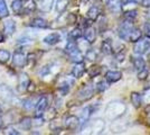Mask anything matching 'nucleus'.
Listing matches in <instances>:
<instances>
[{
    "label": "nucleus",
    "mask_w": 150,
    "mask_h": 135,
    "mask_svg": "<svg viewBox=\"0 0 150 135\" xmlns=\"http://www.w3.org/2000/svg\"><path fill=\"white\" fill-rule=\"evenodd\" d=\"M127 111V105L123 101L120 100H112L106 105L105 109H104V115L106 119L109 121H117L121 118Z\"/></svg>",
    "instance_id": "obj_1"
},
{
    "label": "nucleus",
    "mask_w": 150,
    "mask_h": 135,
    "mask_svg": "<svg viewBox=\"0 0 150 135\" xmlns=\"http://www.w3.org/2000/svg\"><path fill=\"white\" fill-rule=\"evenodd\" d=\"M94 96V87L92 84H86L82 88L79 94H77V98L80 101H88Z\"/></svg>",
    "instance_id": "obj_2"
},
{
    "label": "nucleus",
    "mask_w": 150,
    "mask_h": 135,
    "mask_svg": "<svg viewBox=\"0 0 150 135\" xmlns=\"http://www.w3.org/2000/svg\"><path fill=\"white\" fill-rule=\"evenodd\" d=\"M150 49V41L148 39H139L138 42L134 43L133 46V52L138 55H142L144 53H147Z\"/></svg>",
    "instance_id": "obj_3"
},
{
    "label": "nucleus",
    "mask_w": 150,
    "mask_h": 135,
    "mask_svg": "<svg viewBox=\"0 0 150 135\" xmlns=\"http://www.w3.org/2000/svg\"><path fill=\"white\" fill-rule=\"evenodd\" d=\"M133 28L132 26V23L129 21V20H125L123 21L119 27V31H118V34H119V37L123 41H127L129 39V34L131 32V29Z\"/></svg>",
    "instance_id": "obj_4"
},
{
    "label": "nucleus",
    "mask_w": 150,
    "mask_h": 135,
    "mask_svg": "<svg viewBox=\"0 0 150 135\" xmlns=\"http://www.w3.org/2000/svg\"><path fill=\"white\" fill-rule=\"evenodd\" d=\"M0 98L5 103H11L13 99L15 98L13 90L10 89L6 84H0Z\"/></svg>",
    "instance_id": "obj_5"
},
{
    "label": "nucleus",
    "mask_w": 150,
    "mask_h": 135,
    "mask_svg": "<svg viewBox=\"0 0 150 135\" xmlns=\"http://www.w3.org/2000/svg\"><path fill=\"white\" fill-rule=\"evenodd\" d=\"M47 106H48V99H47V97L42 96L37 100L36 106H35V115L42 116L45 113V110L47 109Z\"/></svg>",
    "instance_id": "obj_6"
},
{
    "label": "nucleus",
    "mask_w": 150,
    "mask_h": 135,
    "mask_svg": "<svg viewBox=\"0 0 150 135\" xmlns=\"http://www.w3.org/2000/svg\"><path fill=\"white\" fill-rule=\"evenodd\" d=\"M105 127V123L101 118H96L91 123V133L92 134H101L103 133Z\"/></svg>",
    "instance_id": "obj_7"
},
{
    "label": "nucleus",
    "mask_w": 150,
    "mask_h": 135,
    "mask_svg": "<svg viewBox=\"0 0 150 135\" xmlns=\"http://www.w3.org/2000/svg\"><path fill=\"white\" fill-rule=\"evenodd\" d=\"M105 80L109 84H115L122 79V72L117 70H110L105 73Z\"/></svg>",
    "instance_id": "obj_8"
},
{
    "label": "nucleus",
    "mask_w": 150,
    "mask_h": 135,
    "mask_svg": "<svg viewBox=\"0 0 150 135\" xmlns=\"http://www.w3.org/2000/svg\"><path fill=\"white\" fill-rule=\"evenodd\" d=\"M13 65L17 66V68H23V66H25V64L27 63L26 55L23 53V52L16 51L15 52V54H13Z\"/></svg>",
    "instance_id": "obj_9"
},
{
    "label": "nucleus",
    "mask_w": 150,
    "mask_h": 135,
    "mask_svg": "<svg viewBox=\"0 0 150 135\" xmlns=\"http://www.w3.org/2000/svg\"><path fill=\"white\" fill-rule=\"evenodd\" d=\"M29 84H30V80H29L28 74L25 73V72H23V73L19 76V84H18L19 91H21V92L26 91V90L28 89Z\"/></svg>",
    "instance_id": "obj_10"
},
{
    "label": "nucleus",
    "mask_w": 150,
    "mask_h": 135,
    "mask_svg": "<svg viewBox=\"0 0 150 135\" xmlns=\"http://www.w3.org/2000/svg\"><path fill=\"white\" fill-rule=\"evenodd\" d=\"M93 110H94L93 107H91V106L85 107L84 109L82 110L81 117L79 118V121H80V125H85V124H88V122L90 121V118H91V116H92Z\"/></svg>",
    "instance_id": "obj_11"
},
{
    "label": "nucleus",
    "mask_w": 150,
    "mask_h": 135,
    "mask_svg": "<svg viewBox=\"0 0 150 135\" xmlns=\"http://www.w3.org/2000/svg\"><path fill=\"white\" fill-rule=\"evenodd\" d=\"M64 125H65V127H66V129H75L79 125H80V121H79V118H77L76 116L69 115L65 118V121H64Z\"/></svg>",
    "instance_id": "obj_12"
},
{
    "label": "nucleus",
    "mask_w": 150,
    "mask_h": 135,
    "mask_svg": "<svg viewBox=\"0 0 150 135\" xmlns=\"http://www.w3.org/2000/svg\"><path fill=\"white\" fill-rule=\"evenodd\" d=\"M101 52L104 54V55H111L113 53V44L112 41L110 39H106L102 42L101 44Z\"/></svg>",
    "instance_id": "obj_13"
},
{
    "label": "nucleus",
    "mask_w": 150,
    "mask_h": 135,
    "mask_svg": "<svg viewBox=\"0 0 150 135\" xmlns=\"http://www.w3.org/2000/svg\"><path fill=\"white\" fill-rule=\"evenodd\" d=\"M85 72V65L84 63H75V65L72 69V76L75 78V79H79V78H82L83 74Z\"/></svg>",
    "instance_id": "obj_14"
},
{
    "label": "nucleus",
    "mask_w": 150,
    "mask_h": 135,
    "mask_svg": "<svg viewBox=\"0 0 150 135\" xmlns=\"http://www.w3.org/2000/svg\"><path fill=\"white\" fill-rule=\"evenodd\" d=\"M86 16H88V18L91 21H95L101 16V9L98 6L90 7V9H88V13H86Z\"/></svg>",
    "instance_id": "obj_15"
},
{
    "label": "nucleus",
    "mask_w": 150,
    "mask_h": 135,
    "mask_svg": "<svg viewBox=\"0 0 150 135\" xmlns=\"http://www.w3.org/2000/svg\"><path fill=\"white\" fill-rule=\"evenodd\" d=\"M84 39H85V41H88L90 44H92V43L95 42V39H96V32H95V29L92 26L86 27V29L84 32Z\"/></svg>",
    "instance_id": "obj_16"
},
{
    "label": "nucleus",
    "mask_w": 150,
    "mask_h": 135,
    "mask_svg": "<svg viewBox=\"0 0 150 135\" xmlns=\"http://www.w3.org/2000/svg\"><path fill=\"white\" fill-rule=\"evenodd\" d=\"M108 6L110 11L113 14H119L122 10V4L120 0H109Z\"/></svg>",
    "instance_id": "obj_17"
},
{
    "label": "nucleus",
    "mask_w": 150,
    "mask_h": 135,
    "mask_svg": "<svg viewBox=\"0 0 150 135\" xmlns=\"http://www.w3.org/2000/svg\"><path fill=\"white\" fill-rule=\"evenodd\" d=\"M43 41L44 43L48 45H55L61 41V36L58 33H52V34H48L47 36H45Z\"/></svg>",
    "instance_id": "obj_18"
},
{
    "label": "nucleus",
    "mask_w": 150,
    "mask_h": 135,
    "mask_svg": "<svg viewBox=\"0 0 150 135\" xmlns=\"http://www.w3.org/2000/svg\"><path fill=\"white\" fill-rule=\"evenodd\" d=\"M130 101H131L132 106L134 108H140V106L142 104V97H141V95L139 92L133 91V92H131V95H130Z\"/></svg>",
    "instance_id": "obj_19"
},
{
    "label": "nucleus",
    "mask_w": 150,
    "mask_h": 135,
    "mask_svg": "<svg viewBox=\"0 0 150 135\" xmlns=\"http://www.w3.org/2000/svg\"><path fill=\"white\" fill-rule=\"evenodd\" d=\"M16 31V23L13 21V20L9 19L5 21V24H4V32L6 35L8 36H11L13 33Z\"/></svg>",
    "instance_id": "obj_20"
},
{
    "label": "nucleus",
    "mask_w": 150,
    "mask_h": 135,
    "mask_svg": "<svg viewBox=\"0 0 150 135\" xmlns=\"http://www.w3.org/2000/svg\"><path fill=\"white\" fill-rule=\"evenodd\" d=\"M142 39V32L139 29V28H132L131 32H130V34H129V41L131 42V43H136V42H138L139 39Z\"/></svg>",
    "instance_id": "obj_21"
},
{
    "label": "nucleus",
    "mask_w": 150,
    "mask_h": 135,
    "mask_svg": "<svg viewBox=\"0 0 150 135\" xmlns=\"http://www.w3.org/2000/svg\"><path fill=\"white\" fill-rule=\"evenodd\" d=\"M36 7L35 0H26L25 5H23V10L25 14H30L36 10Z\"/></svg>",
    "instance_id": "obj_22"
},
{
    "label": "nucleus",
    "mask_w": 150,
    "mask_h": 135,
    "mask_svg": "<svg viewBox=\"0 0 150 135\" xmlns=\"http://www.w3.org/2000/svg\"><path fill=\"white\" fill-rule=\"evenodd\" d=\"M69 59H71V61L74 62V63H82L83 60H84V56H83L82 52L80 51V49L74 51L73 53L69 54Z\"/></svg>",
    "instance_id": "obj_23"
},
{
    "label": "nucleus",
    "mask_w": 150,
    "mask_h": 135,
    "mask_svg": "<svg viewBox=\"0 0 150 135\" xmlns=\"http://www.w3.org/2000/svg\"><path fill=\"white\" fill-rule=\"evenodd\" d=\"M30 26L36 27V28H47L48 27V23L45 19H43V18H39L38 17V18H35V19L31 20Z\"/></svg>",
    "instance_id": "obj_24"
},
{
    "label": "nucleus",
    "mask_w": 150,
    "mask_h": 135,
    "mask_svg": "<svg viewBox=\"0 0 150 135\" xmlns=\"http://www.w3.org/2000/svg\"><path fill=\"white\" fill-rule=\"evenodd\" d=\"M132 65H133V68L136 70L139 71L146 66V62H144V60L141 56H137V58L132 59Z\"/></svg>",
    "instance_id": "obj_25"
},
{
    "label": "nucleus",
    "mask_w": 150,
    "mask_h": 135,
    "mask_svg": "<svg viewBox=\"0 0 150 135\" xmlns=\"http://www.w3.org/2000/svg\"><path fill=\"white\" fill-rule=\"evenodd\" d=\"M69 0H56V5H55V8H56V11L58 14L64 13L65 9L69 6Z\"/></svg>",
    "instance_id": "obj_26"
},
{
    "label": "nucleus",
    "mask_w": 150,
    "mask_h": 135,
    "mask_svg": "<svg viewBox=\"0 0 150 135\" xmlns=\"http://www.w3.org/2000/svg\"><path fill=\"white\" fill-rule=\"evenodd\" d=\"M54 5V0H42L39 4V8L42 11H50Z\"/></svg>",
    "instance_id": "obj_27"
},
{
    "label": "nucleus",
    "mask_w": 150,
    "mask_h": 135,
    "mask_svg": "<svg viewBox=\"0 0 150 135\" xmlns=\"http://www.w3.org/2000/svg\"><path fill=\"white\" fill-rule=\"evenodd\" d=\"M11 8H13V13L16 15H19L23 11V1L21 0H13V4H11Z\"/></svg>",
    "instance_id": "obj_28"
},
{
    "label": "nucleus",
    "mask_w": 150,
    "mask_h": 135,
    "mask_svg": "<svg viewBox=\"0 0 150 135\" xmlns=\"http://www.w3.org/2000/svg\"><path fill=\"white\" fill-rule=\"evenodd\" d=\"M9 16V11L5 0H0V18H6Z\"/></svg>",
    "instance_id": "obj_29"
},
{
    "label": "nucleus",
    "mask_w": 150,
    "mask_h": 135,
    "mask_svg": "<svg viewBox=\"0 0 150 135\" xmlns=\"http://www.w3.org/2000/svg\"><path fill=\"white\" fill-rule=\"evenodd\" d=\"M76 50H79V47H77V44L75 43V41H69L67 42V44L65 46V52L67 53V54H71V53H73L74 51Z\"/></svg>",
    "instance_id": "obj_30"
},
{
    "label": "nucleus",
    "mask_w": 150,
    "mask_h": 135,
    "mask_svg": "<svg viewBox=\"0 0 150 135\" xmlns=\"http://www.w3.org/2000/svg\"><path fill=\"white\" fill-rule=\"evenodd\" d=\"M138 11L136 9H129L128 11L125 13V20H129V21H133V20L137 18Z\"/></svg>",
    "instance_id": "obj_31"
},
{
    "label": "nucleus",
    "mask_w": 150,
    "mask_h": 135,
    "mask_svg": "<svg viewBox=\"0 0 150 135\" xmlns=\"http://www.w3.org/2000/svg\"><path fill=\"white\" fill-rule=\"evenodd\" d=\"M148 76H149V70L146 69V66H144V69L138 71L137 78H138V80H140V81H144V80L148 79Z\"/></svg>",
    "instance_id": "obj_32"
},
{
    "label": "nucleus",
    "mask_w": 150,
    "mask_h": 135,
    "mask_svg": "<svg viewBox=\"0 0 150 135\" xmlns=\"http://www.w3.org/2000/svg\"><path fill=\"white\" fill-rule=\"evenodd\" d=\"M85 59H88V61L93 62L98 59V53L93 49H88V50H86V53H85Z\"/></svg>",
    "instance_id": "obj_33"
},
{
    "label": "nucleus",
    "mask_w": 150,
    "mask_h": 135,
    "mask_svg": "<svg viewBox=\"0 0 150 135\" xmlns=\"http://www.w3.org/2000/svg\"><path fill=\"white\" fill-rule=\"evenodd\" d=\"M36 103H37V101H36L35 99H33V98H28V99H26L25 101H24L23 106H24V108H25L26 110H30L36 106Z\"/></svg>",
    "instance_id": "obj_34"
},
{
    "label": "nucleus",
    "mask_w": 150,
    "mask_h": 135,
    "mask_svg": "<svg viewBox=\"0 0 150 135\" xmlns=\"http://www.w3.org/2000/svg\"><path fill=\"white\" fill-rule=\"evenodd\" d=\"M109 82L106 81V80H102V81H100V82H98V84H96V91L99 92V94H101V92H104L108 88H109Z\"/></svg>",
    "instance_id": "obj_35"
},
{
    "label": "nucleus",
    "mask_w": 150,
    "mask_h": 135,
    "mask_svg": "<svg viewBox=\"0 0 150 135\" xmlns=\"http://www.w3.org/2000/svg\"><path fill=\"white\" fill-rule=\"evenodd\" d=\"M20 127L23 129H29L31 127V125H33V122H31V119L29 117H25V118H23L21 121H20Z\"/></svg>",
    "instance_id": "obj_36"
},
{
    "label": "nucleus",
    "mask_w": 150,
    "mask_h": 135,
    "mask_svg": "<svg viewBox=\"0 0 150 135\" xmlns=\"http://www.w3.org/2000/svg\"><path fill=\"white\" fill-rule=\"evenodd\" d=\"M10 59V53L7 50H0V63H6Z\"/></svg>",
    "instance_id": "obj_37"
},
{
    "label": "nucleus",
    "mask_w": 150,
    "mask_h": 135,
    "mask_svg": "<svg viewBox=\"0 0 150 135\" xmlns=\"http://www.w3.org/2000/svg\"><path fill=\"white\" fill-rule=\"evenodd\" d=\"M82 35H83V33H82V29L81 28H79V27H76L74 28L72 32L69 33V36H71V39H79L82 37Z\"/></svg>",
    "instance_id": "obj_38"
},
{
    "label": "nucleus",
    "mask_w": 150,
    "mask_h": 135,
    "mask_svg": "<svg viewBox=\"0 0 150 135\" xmlns=\"http://www.w3.org/2000/svg\"><path fill=\"white\" fill-rule=\"evenodd\" d=\"M100 73H101V68L100 66H98V65H93V66H91V68H90V70H88V76H90L91 78L98 77Z\"/></svg>",
    "instance_id": "obj_39"
},
{
    "label": "nucleus",
    "mask_w": 150,
    "mask_h": 135,
    "mask_svg": "<svg viewBox=\"0 0 150 135\" xmlns=\"http://www.w3.org/2000/svg\"><path fill=\"white\" fill-rule=\"evenodd\" d=\"M142 101H144V104L147 106H150V87L144 88V95H142Z\"/></svg>",
    "instance_id": "obj_40"
},
{
    "label": "nucleus",
    "mask_w": 150,
    "mask_h": 135,
    "mask_svg": "<svg viewBox=\"0 0 150 135\" xmlns=\"http://www.w3.org/2000/svg\"><path fill=\"white\" fill-rule=\"evenodd\" d=\"M4 133H5V134H9V135H18L19 134L18 131H16V129H13V127H11V126L7 127Z\"/></svg>",
    "instance_id": "obj_41"
},
{
    "label": "nucleus",
    "mask_w": 150,
    "mask_h": 135,
    "mask_svg": "<svg viewBox=\"0 0 150 135\" xmlns=\"http://www.w3.org/2000/svg\"><path fill=\"white\" fill-rule=\"evenodd\" d=\"M114 58H115V60H117L118 62H123V61H125V52H121V53H117Z\"/></svg>",
    "instance_id": "obj_42"
},
{
    "label": "nucleus",
    "mask_w": 150,
    "mask_h": 135,
    "mask_svg": "<svg viewBox=\"0 0 150 135\" xmlns=\"http://www.w3.org/2000/svg\"><path fill=\"white\" fill-rule=\"evenodd\" d=\"M66 20H67V23H69V24H74L75 21H76V16H75L74 14H69Z\"/></svg>",
    "instance_id": "obj_43"
},
{
    "label": "nucleus",
    "mask_w": 150,
    "mask_h": 135,
    "mask_svg": "<svg viewBox=\"0 0 150 135\" xmlns=\"http://www.w3.org/2000/svg\"><path fill=\"white\" fill-rule=\"evenodd\" d=\"M144 34H146V36L148 39H150V23L144 25Z\"/></svg>",
    "instance_id": "obj_44"
},
{
    "label": "nucleus",
    "mask_w": 150,
    "mask_h": 135,
    "mask_svg": "<svg viewBox=\"0 0 150 135\" xmlns=\"http://www.w3.org/2000/svg\"><path fill=\"white\" fill-rule=\"evenodd\" d=\"M141 6L144 8H150V0H141Z\"/></svg>",
    "instance_id": "obj_45"
},
{
    "label": "nucleus",
    "mask_w": 150,
    "mask_h": 135,
    "mask_svg": "<svg viewBox=\"0 0 150 135\" xmlns=\"http://www.w3.org/2000/svg\"><path fill=\"white\" fill-rule=\"evenodd\" d=\"M1 42H4V36L0 34V43H1Z\"/></svg>",
    "instance_id": "obj_46"
},
{
    "label": "nucleus",
    "mask_w": 150,
    "mask_h": 135,
    "mask_svg": "<svg viewBox=\"0 0 150 135\" xmlns=\"http://www.w3.org/2000/svg\"><path fill=\"white\" fill-rule=\"evenodd\" d=\"M122 1H123V2L125 4V2H129V1H132V0H122Z\"/></svg>",
    "instance_id": "obj_47"
},
{
    "label": "nucleus",
    "mask_w": 150,
    "mask_h": 135,
    "mask_svg": "<svg viewBox=\"0 0 150 135\" xmlns=\"http://www.w3.org/2000/svg\"><path fill=\"white\" fill-rule=\"evenodd\" d=\"M0 113H1V109H0Z\"/></svg>",
    "instance_id": "obj_48"
}]
</instances>
